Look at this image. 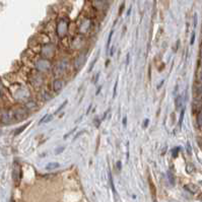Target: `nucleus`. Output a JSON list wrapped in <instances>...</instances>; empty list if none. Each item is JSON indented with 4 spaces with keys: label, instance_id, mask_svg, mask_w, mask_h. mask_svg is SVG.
I'll list each match as a JSON object with an SVG mask.
<instances>
[{
    "label": "nucleus",
    "instance_id": "nucleus-5",
    "mask_svg": "<svg viewBox=\"0 0 202 202\" xmlns=\"http://www.w3.org/2000/svg\"><path fill=\"white\" fill-rule=\"evenodd\" d=\"M11 118H12V114H11V111L9 110H4L1 111V115H0V121L3 125H7L10 123L11 121Z\"/></svg>",
    "mask_w": 202,
    "mask_h": 202
},
{
    "label": "nucleus",
    "instance_id": "nucleus-22",
    "mask_svg": "<svg viewBox=\"0 0 202 202\" xmlns=\"http://www.w3.org/2000/svg\"><path fill=\"white\" fill-rule=\"evenodd\" d=\"M64 149H65V147H64V146H60V147L56 148V150H55V153H56V154H59V153H61V152H63V151H64Z\"/></svg>",
    "mask_w": 202,
    "mask_h": 202
},
{
    "label": "nucleus",
    "instance_id": "nucleus-8",
    "mask_svg": "<svg viewBox=\"0 0 202 202\" xmlns=\"http://www.w3.org/2000/svg\"><path fill=\"white\" fill-rule=\"evenodd\" d=\"M64 84H65L64 80L56 79L54 81V83H53V90H54L55 92H60V90L64 87Z\"/></svg>",
    "mask_w": 202,
    "mask_h": 202
},
{
    "label": "nucleus",
    "instance_id": "nucleus-33",
    "mask_svg": "<svg viewBox=\"0 0 202 202\" xmlns=\"http://www.w3.org/2000/svg\"><path fill=\"white\" fill-rule=\"evenodd\" d=\"M200 80L202 81V68H201V71H200Z\"/></svg>",
    "mask_w": 202,
    "mask_h": 202
},
{
    "label": "nucleus",
    "instance_id": "nucleus-31",
    "mask_svg": "<svg viewBox=\"0 0 202 202\" xmlns=\"http://www.w3.org/2000/svg\"><path fill=\"white\" fill-rule=\"evenodd\" d=\"M117 168H118L119 171L121 170V162H117Z\"/></svg>",
    "mask_w": 202,
    "mask_h": 202
},
{
    "label": "nucleus",
    "instance_id": "nucleus-1",
    "mask_svg": "<svg viewBox=\"0 0 202 202\" xmlns=\"http://www.w3.org/2000/svg\"><path fill=\"white\" fill-rule=\"evenodd\" d=\"M11 114L15 120L22 121L28 116V109L26 107H16L13 110H11Z\"/></svg>",
    "mask_w": 202,
    "mask_h": 202
},
{
    "label": "nucleus",
    "instance_id": "nucleus-9",
    "mask_svg": "<svg viewBox=\"0 0 202 202\" xmlns=\"http://www.w3.org/2000/svg\"><path fill=\"white\" fill-rule=\"evenodd\" d=\"M184 188L186 189L187 191H189L190 193H192V194L197 193V192H198V190H199L198 187H197L196 185H194V184H187V185H185V186H184Z\"/></svg>",
    "mask_w": 202,
    "mask_h": 202
},
{
    "label": "nucleus",
    "instance_id": "nucleus-16",
    "mask_svg": "<svg viewBox=\"0 0 202 202\" xmlns=\"http://www.w3.org/2000/svg\"><path fill=\"white\" fill-rule=\"evenodd\" d=\"M113 34H114V32H113V31H111L110 35H109L108 43H107V51H108V50H109V48H110V44H111V40H112V37H113Z\"/></svg>",
    "mask_w": 202,
    "mask_h": 202
},
{
    "label": "nucleus",
    "instance_id": "nucleus-32",
    "mask_svg": "<svg viewBox=\"0 0 202 202\" xmlns=\"http://www.w3.org/2000/svg\"><path fill=\"white\" fill-rule=\"evenodd\" d=\"M198 200H200V201H202V192L200 193V194L198 195Z\"/></svg>",
    "mask_w": 202,
    "mask_h": 202
},
{
    "label": "nucleus",
    "instance_id": "nucleus-11",
    "mask_svg": "<svg viewBox=\"0 0 202 202\" xmlns=\"http://www.w3.org/2000/svg\"><path fill=\"white\" fill-rule=\"evenodd\" d=\"M59 167H60V164H59V162H49V164H47V166H46V170L53 171V170H56V169H58Z\"/></svg>",
    "mask_w": 202,
    "mask_h": 202
},
{
    "label": "nucleus",
    "instance_id": "nucleus-21",
    "mask_svg": "<svg viewBox=\"0 0 202 202\" xmlns=\"http://www.w3.org/2000/svg\"><path fill=\"white\" fill-rule=\"evenodd\" d=\"M184 114H185V109H183V110H182V112H181L180 120H179V124H180V126H182V122H183V119H184Z\"/></svg>",
    "mask_w": 202,
    "mask_h": 202
},
{
    "label": "nucleus",
    "instance_id": "nucleus-3",
    "mask_svg": "<svg viewBox=\"0 0 202 202\" xmlns=\"http://www.w3.org/2000/svg\"><path fill=\"white\" fill-rule=\"evenodd\" d=\"M50 66H51L50 61H49L48 59H45V58L40 59V60H38V61H37V63H36L37 69H38L39 71H41V72H44V71L49 70Z\"/></svg>",
    "mask_w": 202,
    "mask_h": 202
},
{
    "label": "nucleus",
    "instance_id": "nucleus-27",
    "mask_svg": "<svg viewBox=\"0 0 202 202\" xmlns=\"http://www.w3.org/2000/svg\"><path fill=\"white\" fill-rule=\"evenodd\" d=\"M194 42H195V33L193 32V33H192V37H191L190 44H191V45H193V44H194Z\"/></svg>",
    "mask_w": 202,
    "mask_h": 202
},
{
    "label": "nucleus",
    "instance_id": "nucleus-26",
    "mask_svg": "<svg viewBox=\"0 0 202 202\" xmlns=\"http://www.w3.org/2000/svg\"><path fill=\"white\" fill-rule=\"evenodd\" d=\"M3 96V85H2V82L0 80V98H2Z\"/></svg>",
    "mask_w": 202,
    "mask_h": 202
},
{
    "label": "nucleus",
    "instance_id": "nucleus-29",
    "mask_svg": "<svg viewBox=\"0 0 202 202\" xmlns=\"http://www.w3.org/2000/svg\"><path fill=\"white\" fill-rule=\"evenodd\" d=\"M126 125H127V117L125 116L124 118H123V126L126 127Z\"/></svg>",
    "mask_w": 202,
    "mask_h": 202
},
{
    "label": "nucleus",
    "instance_id": "nucleus-25",
    "mask_svg": "<svg viewBox=\"0 0 202 202\" xmlns=\"http://www.w3.org/2000/svg\"><path fill=\"white\" fill-rule=\"evenodd\" d=\"M117 86H118V80H116V83H115V85H114V92H113V98H115V96H116Z\"/></svg>",
    "mask_w": 202,
    "mask_h": 202
},
{
    "label": "nucleus",
    "instance_id": "nucleus-2",
    "mask_svg": "<svg viewBox=\"0 0 202 202\" xmlns=\"http://www.w3.org/2000/svg\"><path fill=\"white\" fill-rule=\"evenodd\" d=\"M55 53V47L52 44H46L42 48V55L45 59H49L52 56H54Z\"/></svg>",
    "mask_w": 202,
    "mask_h": 202
},
{
    "label": "nucleus",
    "instance_id": "nucleus-20",
    "mask_svg": "<svg viewBox=\"0 0 202 202\" xmlns=\"http://www.w3.org/2000/svg\"><path fill=\"white\" fill-rule=\"evenodd\" d=\"M179 150H180V147H175V148H173V150H172V155L174 156V158H177V156H178Z\"/></svg>",
    "mask_w": 202,
    "mask_h": 202
},
{
    "label": "nucleus",
    "instance_id": "nucleus-18",
    "mask_svg": "<svg viewBox=\"0 0 202 202\" xmlns=\"http://www.w3.org/2000/svg\"><path fill=\"white\" fill-rule=\"evenodd\" d=\"M197 123H198L199 127L202 128V112H200L197 116Z\"/></svg>",
    "mask_w": 202,
    "mask_h": 202
},
{
    "label": "nucleus",
    "instance_id": "nucleus-19",
    "mask_svg": "<svg viewBox=\"0 0 202 202\" xmlns=\"http://www.w3.org/2000/svg\"><path fill=\"white\" fill-rule=\"evenodd\" d=\"M37 107V105L33 102H30V103H26V109H35Z\"/></svg>",
    "mask_w": 202,
    "mask_h": 202
},
{
    "label": "nucleus",
    "instance_id": "nucleus-14",
    "mask_svg": "<svg viewBox=\"0 0 202 202\" xmlns=\"http://www.w3.org/2000/svg\"><path fill=\"white\" fill-rule=\"evenodd\" d=\"M28 123H26V125H22V126L20 127V128L16 129V130H15V132H14V134H15V135H17V134H19V133H22V131H24V129H26V127H28Z\"/></svg>",
    "mask_w": 202,
    "mask_h": 202
},
{
    "label": "nucleus",
    "instance_id": "nucleus-12",
    "mask_svg": "<svg viewBox=\"0 0 202 202\" xmlns=\"http://www.w3.org/2000/svg\"><path fill=\"white\" fill-rule=\"evenodd\" d=\"M182 105H183V98H182V96H176V99H175V106H176L177 110H180L181 107H182Z\"/></svg>",
    "mask_w": 202,
    "mask_h": 202
},
{
    "label": "nucleus",
    "instance_id": "nucleus-10",
    "mask_svg": "<svg viewBox=\"0 0 202 202\" xmlns=\"http://www.w3.org/2000/svg\"><path fill=\"white\" fill-rule=\"evenodd\" d=\"M53 120V115H51V114H46L45 115L44 117H43L42 119L40 120V123L39 124H46V123H49V122H51V121Z\"/></svg>",
    "mask_w": 202,
    "mask_h": 202
},
{
    "label": "nucleus",
    "instance_id": "nucleus-4",
    "mask_svg": "<svg viewBox=\"0 0 202 202\" xmlns=\"http://www.w3.org/2000/svg\"><path fill=\"white\" fill-rule=\"evenodd\" d=\"M20 177H22V168H20L19 164L14 162L13 165V170H12V178H13L15 184L17 185L20 181Z\"/></svg>",
    "mask_w": 202,
    "mask_h": 202
},
{
    "label": "nucleus",
    "instance_id": "nucleus-24",
    "mask_svg": "<svg viewBox=\"0 0 202 202\" xmlns=\"http://www.w3.org/2000/svg\"><path fill=\"white\" fill-rule=\"evenodd\" d=\"M66 105H67V101H65V102H63V104H62V105H61V106H60V108H59L58 110L56 111V114H57V113H59V112H60V111L62 110V109H64V107L66 106Z\"/></svg>",
    "mask_w": 202,
    "mask_h": 202
},
{
    "label": "nucleus",
    "instance_id": "nucleus-7",
    "mask_svg": "<svg viewBox=\"0 0 202 202\" xmlns=\"http://www.w3.org/2000/svg\"><path fill=\"white\" fill-rule=\"evenodd\" d=\"M85 61H86V53H82V54H80L76 58L75 62H74V66H75L76 69H80V68L83 66Z\"/></svg>",
    "mask_w": 202,
    "mask_h": 202
},
{
    "label": "nucleus",
    "instance_id": "nucleus-17",
    "mask_svg": "<svg viewBox=\"0 0 202 202\" xmlns=\"http://www.w3.org/2000/svg\"><path fill=\"white\" fill-rule=\"evenodd\" d=\"M149 184H150V190H151V195H152V198H155V189H154V186H153V184H152V182L150 181L149 182Z\"/></svg>",
    "mask_w": 202,
    "mask_h": 202
},
{
    "label": "nucleus",
    "instance_id": "nucleus-13",
    "mask_svg": "<svg viewBox=\"0 0 202 202\" xmlns=\"http://www.w3.org/2000/svg\"><path fill=\"white\" fill-rule=\"evenodd\" d=\"M186 171H187V173L188 174H192L193 172L195 171V168H194V166H193L192 164H189V165H187V167H186Z\"/></svg>",
    "mask_w": 202,
    "mask_h": 202
},
{
    "label": "nucleus",
    "instance_id": "nucleus-28",
    "mask_svg": "<svg viewBox=\"0 0 202 202\" xmlns=\"http://www.w3.org/2000/svg\"><path fill=\"white\" fill-rule=\"evenodd\" d=\"M197 26V13L194 14V28H196Z\"/></svg>",
    "mask_w": 202,
    "mask_h": 202
},
{
    "label": "nucleus",
    "instance_id": "nucleus-30",
    "mask_svg": "<svg viewBox=\"0 0 202 202\" xmlns=\"http://www.w3.org/2000/svg\"><path fill=\"white\" fill-rule=\"evenodd\" d=\"M147 124H148V120H147V119H145V120H144V124H143V127H144V128H145V127L147 126Z\"/></svg>",
    "mask_w": 202,
    "mask_h": 202
},
{
    "label": "nucleus",
    "instance_id": "nucleus-15",
    "mask_svg": "<svg viewBox=\"0 0 202 202\" xmlns=\"http://www.w3.org/2000/svg\"><path fill=\"white\" fill-rule=\"evenodd\" d=\"M168 177H169V181L172 185H175V177L174 175H172L171 172H168Z\"/></svg>",
    "mask_w": 202,
    "mask_h": 202
},
{
    "label": "nucleus",
    "instance_id": "nucleus-23",
    "mask_svg": "<svg viewBox=\"0 0 202 202\" xmlns=\"http://www.w3.org/2000/svg\"><path fill=\"white\" fill-rule=\"evenodd\" d=\"M76 129H77V128H76V127H75V128H73V129H72V130H70L69 132L67 133V134H65V135H64V137H63V138H64V139H66V138H67V137H69V136L71 135L72 133H73V132H75V131H76Z\"/></svg>",
    "mask_w": 202,
    "mask_h": 202
},
{
    "label": "nucleus",
    "instance_id": "nucleus-6",
    "mask_svg": "<svg viewBox=\"0 0 202 202\" xmlns=\"http://www.w3.org/2000/svg\"><path fill=\"white\" fill-rule=\"evenodd\" d=\"M67 66H68V61L66 59H63V60H61L60 62L57 64V66L55 67V73H56L57 75H60V74H62L63 72L67 69Z\"/></svg>",
    "mask_w": 202,
    "mask_h": 202
}]
</instances>
